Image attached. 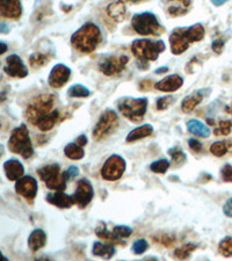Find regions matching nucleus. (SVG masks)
Masks as SVG:
<instances>
[{
    "mask_svg": "<svg viewBox=\"0 0 232 261\" xmlns=\"http://www.w3.org/2000/svg\"><path fill=\"white\" fill-rule=\"evenodd\" d=\"M221 177L226 182H232V166L226 164L221 170Z\"/></svg>",
    "mask_w": 232,
    "mask_h": 261,
    "instance_id": "obj_40",
    "label": "nucleus"
},
{
    "mask_svg": "<svg viewBox=\"0 0 232 261\" xmlns=\"http://www.w3.org/2000/svg\"><path fill=\"white\" fill-rule=\"evenodd\" d=\"M227 0H211V3L214 4L215 6H221L223 4H225Z\"/></svg>",
    "mask_w": 232,
    "mask_h": 261,
    "instance_id": "obj_49",
    "label": "nucleus"
},
{
    "mask_svg": "<svg viewBox=\"0 0 232 261\" xmlns=\"http://www.w3.org/2000/svg\"><path fill=\"white\" fill-rule=\"evenodd\" d=\"M4 71L13 78H24L28 76V69L24 65L23 60L14 54L10 55L6 58V65L4 67Z\"/></svg>",
    "mask_w": 232,
    "mask_h": 261,
    "instance_id": "obj_15",
    "label": "nucleus"
},
{
    "mask_svg": "<svg viewBox=\"0 0 232 261\" xmlns=\"http://www.w3.org/2000/svg\"><path fill=\"white\" fill-rule=\"evenodd\" d=\"M113 232L117 236V237L123 239V238H128L132 235V229L128 225H116L114 226Z\"/></svg>",
    "mask_w": 232,
    "mask_h": 261,
    "instance_id": "obj_38",
    "label": "nucleus"
},
{
    "mask_svg": "<svg viewBox=\"0 0 232 261\" xmlns=\"http://www.w3.org/2000/svg\"><path fill=\"white\" fill-rule=\"evenodd\" d=\"M71 77V69L65 64H57L51 69L48 78L49 86L52 88H60L68 83Z\"/></svg>",
    "mask_w": 232,
    "mask_h": 261,
    "instance_id": "obj_14",
    "label": "nucleus"
},
{
    "mask_svg": "<svg viewBox=\"0 0 232 261\" xmlns=\"http://www.w3.org/2000/svg\"><path fill=\"white\" fill-rule=\"evenodd\" d=\"M211 48H213V50L216 52V54H221L223 51V48H224V41L223 40H215L213 44H211Z\"/></svg>",
    "mask_w": 232,
    "mask_h": 261,
    "instance_id": "obj_43",
    "label": "nucleus"
},
{
    "mask_svg": "<svg viewBox=\"0 0 232 261\" xmlns=\"http://www.w3.org/2000/svg\"><path fill=\"white\" fill-rule=\"evenodd\" d=\"M205 27L201 23L190 27H178L170 35V46L173 55H181L189 48L190 43L198 42L205 38Z\"/></svg>",
    "mask_w": 232,
    "mask_h": 261,
    "instance_id": "obj_2",
    "label": "nucleus"
},
{
    "mask_svg": "<svg viewBox=\"0 0 232 261\" xmlns=\"http://www.w3.org/2000/svg\"><path fill=\"white\" fill-rule=\"evenodd\" d=\"M158 240H159V243H161L162 245L165 246H171L174 243V239L169 237V236H162V237L158 238Z\"/></svg>",
    "mask_w": 232,
    "mask_h": 261,
    "instance_id": "obj_46",
    "label": "nucleus"
},
{
    "mask_svg": "<svg viewBox=\"0 0 232 261\" xmlns=\"http://www.w3.org/2000/svg\"><path fill=\"white\" fill-rule=\"evenodd\" d=\"M127 162L119 154H112L107 158L101 169V177L107 181H116L123 175Z\"/></svg>",
    "mask_w": 232,
    "mask_h": 261,
    "instance_id": "obj_10",
    "label": "nucleus"
},
{
    "mask_svg": "<svg viewBox=\"0 0 232 261\" xmlns=\"http://www.w3.org/2000/svg\"><path fill=\"white\" fill-rule=\"evenodd\" d=\"M76 142L78 143L79 145H81V146H85V145L87 144V137L85 136V135H80V136H79V137L77 138V140H76Z\"/></svg>",
    "mask_w": 232,
    "mask_h": 261,
    "instance_id": "obj_47",
    "label": "nucleus"
},
{
    "mask_svg": "<svg viewBox=\"0 0 232 261\" xmlns=\"http://www.w3.org/2000/svg\"><path fill=\"white\" fill-rule=\"evenodd\" d=\"M202 100H203V95L201 94V93L194 92L193 94L186 96L185 99L182 100L181 109H182V111H184L185 113L193 112L194 109L196 108L197 106L202 103Z\"/></svg>",
    "mask_w": 232,
    "mask_h": 261,
    "instance_id": "obj_27",
    "label": "nucleus"
},
{
    "mask_svg": "<svg viewBox=\"0 0 232 261\" xmlns=\"http://www.w3.org/2000/svg\"><path fill=\"white\" fill-rule=\"evenodd\" d=\"M7 145L11 152L20 154L24 159H29L34 154L32 143L30 141L29 132H28L26 124H21L20 127H16L12 130Z\"/></svg>",
    "mask_w": 232,
    "mask_h": 261,
    "instance_id": "obj_5",
    "label": "nucleus"
},
{
    "mask_svg": "<svg viewBox=\"0 0 232 261\" xmlns=\"http://www.w3.org/2000/svg\"><path fill=\"white\" fill-rule=\"evenodd\" d=\"M232 121H221L218 127L214 130V134L216 136H227L231 133Z\"/></svg>",
    "mask_w": 232,
    "mask_h": 261,
    "instance_id": "obj_36",
    "label": "nucleus"
},
{
    "mask_svg": "<svg viewBox=\"0 0 232 261\" xmlns=\"http://www.w3.org/2000/svg\"><path fill=\"white\" fill-rule=\"evenodd\" d=\"M182 85H184V78L180 77L179 75H171L165 77L164 79H161L160 81H158L154 85L158 91L161 92H176L180 88Z\"/></svg>",
    "mask_w": 232,
    "mask_h": 261,
    "instance_id": "obj_18",
    "label": "nucleus"
},
{
    "mask_svg": "<svg viewBox=\"0 0 232 261\" xmlns=\"http://www.w3.org/2000/svg\"><path fill=\"white\" fill-rule=\"evenodd\" d=\"M72 197L75 199L76 205H78L80 208H86L94 197L92 183L87 179H81L77 183V189Z\"/></svg>",
    "mask_w": 232,
    "mask_h": 261,
    "instance_id": "obj_13",
    "label": "nucleus"
},
{
    "mask_svg": "<svg viewBox=\"0 0 232 261\" xmlns=\"http://www.w3.org/2000/svg\"><path fill=\"white\" fill-rule=\"evenodd\" d=\"M117 125H119L117 114L112 109H106L101 114L99 121H97L94 129H93V137L96 141H103L117 128Z\"/></svg>",
    "mask_w": 232,
    "mask_h": 261,
    "instance_id": "obj_9",
    "label": "nucleus"
},
{
    "mask_svg": "<svg viewBox=\"0 0 232 261\" xmlns=\"http://www.w3.org/2000/svg\"><path fill=\"white\" fill-rule=\"evenodd\" d=\"M154 85L156 84H154L152 80L146 79V80H143L140 83V89H142V91H149V89H151Z\"/></svg>",
    "mask_w": 232,
    "mask_h": 261,
    "instance_id": "obj_45",
    "label": "nucleus"
},
{
    "mask_svg": "<svg viewBox=\"0 0 232 261\" xmlns=\"http://www.w3.org/2000/svg\"><path fill=\"white\" fill-rule=\"evenodd\" d=\"M83 148L84 146L79 145L77 142L69 143L64 149V154L69 159H72V160H80L85 156V151Z\"/></svg>",
    "mask_w": 232,
    "mask_h": 261,
    "instance_id": "obj_28",
    "label": "nucleus"
},
{
    "mask_svg": "<svg viewBox=\"0 0 232 261\" xmlns=\"http://www.w3.org/2000/svg\"><path fill=\"white\" fill-rule=\"evenodd\" d=\"M68 95L70 97H87L91 95V91L80 84H76L68 89Z\"/></svg>",
    "mask_w": 232,
    "mask_h": 261,
    "instance_id": "obj_32",
    "label": "nucleus"
},
{
    "mask_svg": "<svg viewBox=\"0 0 232 261\" xmlns=\"http://www.w3.org/2000/svg\"><path fill=\"white\" fill-rule=\"evenodd\" d=\"M225 112L227 114H230V115H232V105L231 106H227V107H225Z\"/></svg>",
    "mask_w": 232,
    "mask_h": 261,
    "instance_id": "obj_51",
    "label": "nucleus"
},
{
    "mask_svg": "<svg viewBox=\"0 0 232 261\" xmlns=\"http://www.w3.org/2000/svg\"><path fill=\"white\" fill-rule=\"evenodd\" d=\"M187 129L190 134L201 138H208L211 134V130L208 125L198 120H189L187 122Z\"/></svg>",
    "mask_w": 232,
    "mask_h": 261,
    "instance_id": "obj_22",
    "label": "nucleus"
},
{
    "mask_svg": "<svg viewBox=\"0 0 232 261\" xmlns=\"http://www.w3.org/2000/svg\"><path fill=\"white\" fill-rule=\"evenodd\" d=\"M165 42L162 40H135L131 44V52L142 65L156 60L162 51L165 50Z\"/></svg>",
    "mask_w": 232,
    "mask_h": 261,
    "instance_id": "obj_4",
    "label": "nucleus"
},
{
    "mask_svg": "<svg viewBox=\"0 0 232 261\" xmlns=\"http://www.w3.org/2000/svg\"><path fill=\"white\" fill-rule=\"evenodd\" d=\"M196 245L192 243H188V244H185V245H182L181 247L177 248L176 251H174V254L173 256L174 258H177L179 260H185V259H188L190 254L193 253V252L196 250Z\"/></svg>",
    "mask_w": 232,
    "mask_h": 261,
    "instance_id": "obj_30",
    "label": "nucleus"
},
{
    "mask_svg": "<svg viewBox=\"0 0 232 261\" xmlns=\"http://www.w3.org/2000/svg\"><path fill=\"white\" fill-rule=\"evenodd\" d=\"M55 95L43 94L31 100L26 109V117L32 125L42 132H50L60 120V112L52 109Z\"/></svg>",
    "mask_w": 232,
    "mask_h": 261,
    "instance_id": "obj_1",
    "label": "nucleus"
},
{
    "mask_svg": "<svg viewBox=\"0 0 232 261\" xmlns=\"http://www.w3.org/2000/svg\"><path fill=\"white\" fill-rule=\"evenodd\" d=\"M169 154L172 157V160L176 165H182L186 161V153L180 148H172L169 150Z\"/></svg>",
    "mask_w": 232,
    "mask_h": 261,
    "instance_id": "obj_35",
    "label": "nucleus"
},
{
    "mask_svg": "<svg viewBox=\"0 0 232 261\" xmlns=\"http://www.w3.org/2000/svg\"><path fill=\"white\" fill-rule=\"evenodd\" d=\"M0 46H2V51H0V54H2V55L5 54V51L7 50V46L4 42L0 43Z\"/></svg>",
    "mask_w": 232,
    "mask_h": 261,
    "instance_id": "obj_50",
    "label": "nucleus"
},
{
    "mask_svg": "<svg viewBox=\"0 0 232 261\" xmlns=\"http://www.w3.org/2000/svg\"><path fill=\"white\" fill-rule=\"evenodd\" d=\"M4 171L7 179L10 181H18L20 178L23 177L24 167L21 161L18 159H8L4 162Z\"/></svg>",
    "mask_w": 232,
    "mask_h": 261,
    "instance_id": "obj_19",
    "label": "nucleus"
},
{
    "mask_svg": "<svg viewBox=\"0 0 232 261\" xmlns=\"http://www.w3.org/2000/svg\"><path fill=\"white\" fill-rule=\"evenodd\" d=\"M51 59V56L49 54H43V52H35L32 54L29 58V63L32 68H41L44 67L49 60Z\"/></svg>",
    "mask_w": 232,
    "mask_h": 261,
    "instance_id": "obj_31",
    "label": "nucleus"
},
{
    "mask_svg": "<svg viewBox=\"0 0 232 261\" xmlns=\"http://www.w3.org/2000/svg\"><path fill=\"white\" fill-rule=\"evenodd\" d=\"M146 97H129L124 96L117 101V108L122 115L131 122H140L143 120L148 109Z\"/></svg>",
    "mask_w": 232,
    "mask_h": 261,
    "instance_id": "obj_7",
    "label": "nucleus"
},
{
    "mask_svg": "<svg viewBox=\"0 0 232 261\" xmlns=\"http://www.w3.org/2000/svg\"><path fill=\"white\" fill-rule=\"evenodd\" d=\"M170 165L171 164L168 159H159V160L151 162V165H150V170L154 173L164 174L168 172V170L170 169Z\"/></svg>",
    "mask_w": 232,
    "mask_h": 261,
    "instance_id": "obj_34",
    "label": "nucleus"
},
{
    "mask_svg": "<svg viewBox=\"0 0 232 261\" xmlns=\"http://www.w3.org/2000/svg\"><path fill=\"white\" fill-rule=\"evenodd\" d=\"M103 41L100 28L94 23H85L71 38V44L83 54H91Z\"/></svg>",
    "mask_w": 232,
    "mask_h": 261,
    "instance_id": "obj_3",
    "label": "nucleus"
},
{
    "mask_svg": "<svg viewBox=\"0 0 232 261\" xmlns=\"http://www.w3.org/2000/svg\"><path fill=\"white\" fill-rule=\"evenodd\" d=\"M166 72H169L168 67H161V68H158L154 70V73H157V75H161V73H166Z\"/></svg>",
    "mask_w": 232,
    "mask_h": 261,
    "instance_id": "obj_48",
    "label": "nucleus"
},
{
    "mask_svg": "<svg viewBox=\"0 0 232 261\" xmlns=\"http://www.w3.org/2000/svg\"><path fill=\"white\" fill-rule=\"evenodd\" d=\"M95 234L100 239L105 240V242L111 243V244H117V245H125V243L121 238L114 234L113 231H108L107 226L105 223H101L99 226L95 229Z\"/></svg>",
    "mask_w": 232,
    "mask_h": 261,
    "instance_id": "obj_24",
    "label": "nucleus"
},
{
    "mask_svg": "<svg viewBox=\"0 0 232 261\" xmlns=\"http://www.w3.org/2000/svg\"><path fill=\"white\" fill-rule=\"evenodd\" d=\"M116 251L113 244L107 242H95L92 246V254L103 259H112Z\"/></svg>",
    "mask_w": 232,
    "mask_h": 261,
    "instance_id": "obj_20",
    "label": "nucleus"
},
{
    "mask_svg": "<svg viewBox=\"0 0 232 261\" xmlns=\"http://www.w3.org/2000/svg\"><path fill=\"white\" fill-rule=\"evenodd\" d=\"M38 174L48 188L52 190H64L67 188L68 179L64 173H60V167L58 164H51L42 166L38 170Z\"/></svg>",
    "mask_w": 232,
    "mask_h": 261,
    "instance_id": "obj_8",
    "label": "nucleus"
},
{
    "mask_svg": "<svg viewBox=\"0 0 232 261\" xmlns=\"http://www.w3.org/2000/svg\"><path fill=\"white\" fill-rule=\"evenodd\" d=\"M46 200L50 205L58 207L60 209H68V208L76 205L73 197L65 194L63 190H55V193H49Z\"/></svg>",
    "mask_w": 232,
    "mask_h": 261,
    "instance_id": "obj_17",
    "label": "nucleus"
},
{
    "mask_svg": "<svg viewBox=\"0 0 232 261\" xmlns=\"http://www.w3.org/2000/svg\"><path fill=\"white\" fill-rule=\"evenodd\" d=\"M47 244V234L42 229L32 230L28 237V246L32 252H38Z\"/></svg>",
    "mask_w": 232,
    "mask_h": 261,
    "instance_id": "obj_21",
    "label": "nucleus"
},
{
    "mask_svg": "<svg viewBox=\"0 0 232 261\" xmlns=\"http://www.w3.org/2000/svg\"><path fill=\"white\" fill-rule=\"evenodd\" d=\"M174 101H176V97L172 95L161 96L157 100V109L158 111H165V109H168Z\"/></svg>",
    "mask_w": 232,
    "mask_h": 261,
    "instance_id": "obj_39",
    "label": "nucleus"
},
{
    "mask_svg": "<svg viewBox=\"0 0 232 261\" xmlns=\"http://www.w3.org/2000/svg\"><path fill=\"white\" fill-rule=\"evenodd\" d=\"M218 251L225 258H232V237H225L218 244Z\"/></svg>",
    "mask_w": 232,
    "mask_h": 261,
    "instance_id": "obj_33",
    "label": "nucleus"
},
{
    "mask_svg": "<svg viewBox=\"0 0 232 261\" xmlns=\"http://www.w3.org/2000/svg\"><path fill=\"white\" fill-rule=\"evenodd\" d=\"M131 27L142 36H160L165 28L158 21L157 16L151 12H143L132 16Z\"/></svg>",
    "mask_w": 232,
    "mask_h": 261,
    "instance_id": "obj_6",
    "label": "nucleus"
},
{
    "mask_svg": "<svg viewBox=\"0 0 232 261\" xmlns=\"http://www.w3.org/2000/svg\"><path fill=\"white\" fill-rule=\"evenodd\" d=\"M207 121H208V123H209V124H211V125H213V124H214V125H215V121H214V120H211V119H208V120H207Z\"/></svg>",
    "mask_w": 232,
    "mask_h": 261,
    "instance_id": "obj_52",
    "label": "nucleus"
},
{
    "mask_svg": "<svg viewBox=\"0 0 232 261\" xmlns=\"http://www.w3.org/2000/svg\"><path fill=\"white\" fill-rule=\"evenodd\" d=\"M153 133V127L151 124H143L141 127H137L134 130H131L128 134L127 138H125V142L127 143H132L140 140H143L145 137L151 136Z\"/></svg>",
    "mask_w": 232,
    "mask_h": 261,
    "instance_id": "obj_23",
    "label": "nucleus"
},
{
    "mask_svg": "<svg viewBox=\"0 0 232 261\" xmlns=\"http://www.w3.org/2000/svg\"><path fill=\"white\" fill-rule=\"evenodd\" d=\"M168 12L172 16H180L188 12L190 0H169Z\"/></svg>",
    "mask_w": 232,
    "mask_h": 261,
    "instance_id": "obj_26",
    "label": "nucleus"
},
{
    "mask_svg": "<svg viewBox=\"0 0 232 261\" xmlns=\"http://www.w3.org/2000/svg\"><path fill=\"white\" fill-rule=\"evenodd\" d=\"M39 185L38 180L31 175H26V177L20 178L15 183V191L20 197L24 198L28 201H32L38 195Z\"/></svg>",
    "mask_w": 232,
    "mask_h": 261,
    "instance_id": "obj_12",
    "label": "nucleus"
},
{
    "mask_svg": "<svg viewBox=\"0 0 232 261\" xmlns=\"http://www.w3.org/2000/svg\"><path fill=\"white\" fill-rule=\"evenodd\" d=\"M232 142H226V141H219L215 142L214 144L210 146V152L216 157H223L227 153L229 149H231Z\"/></svg>",
    "mask_w": 232,
    "mask_h": 261,
    "instance_id": "obj_29",
    "label": "nucleus"
},
{
    "mask_svg": "<svg viewBox=\"0 0 232 261\" xmlns=\"http://www.w3.org/2000/svg\"><path fill=\"white\" fill-rule=\"evenodd\" d=\"M0 13L3 18L18 20L22 14L20 0H0Z\"/></svg>",
    "mask_w": 232,
    "mask_h": 261,
    "instance_id": "obj_16",
    "label": "nucleus"
},
{
    "mask_svg": "<svg viewBox=\"0 0 232 261\" xmlns=\"http://www.w3.org/2000/svg\"><path fill=\"white\" fill-rule=\"evenodd\" d=\"M129 62L127 56H107L100 60L99 70L107 77L119 76L125 69V65Z\"/></svg>",
    "mask_w": 232,
    "mask_h": 261,
    "instance_id": "obj_11",
    "label": "nucleus"
},
{
    "mask_svg": "<svg viewBox=\"0 0 232 261\" xmlns=\"http://www.w3.org/2000/svg\"><path fill=\"white\" fill-rule=\"evenodd\" d=\"M127 2L128 0H117L111 4L107 8L108 15L116 21H122L125 16V3Z\"/></svg>",
    "mask_w": 232,
    "mask_h": 261,
    "instance_id": "obj_25",
    "label": "nucleus"
},
{
    "mask_svg": "<svg viewBox=\"0 0 232 261\" xmlns=\"http://www.w3.org/2000/svg\"><path fill=\"white\" fill-rule=\"evenodd\" d=\"M188 144H189V148L192 149L195 152H201L203 146H202V143L200 141L195 140V138H189L188 141Z\"/></svg>",
    "mask_w": 232,
    "mask_h": 261,
    "instance_id": "obj_42",
    "label": "nucleus"
},
{
    "mask_svg": "<svg viewBox=\"0 0 232 261\" xmlns=\"http://www.w3.org/2000/svg\"><path fill=\"white\" fill-rule=\"evenodd\" d=\"M148 248H149V243L146 242L145 239H138L132 244L131 250L134 252V254L141 255V254L145 253V251L148 250Z\"/></svg>",
    "mask_w": 232,
    "mask_h": 261,
    "instance_id": "obj_37",
    "label": "nucleus"
},
{
    "mask_svg": "<svg viewBox=\"0 0 232 261\" xmlns=\"http://www.w3.org/2000/svg\"><path fill=\"white\" fill-rule=\"evenodd\" d=\"M223 213L225 214L227 217H232V198H230L223 206Z\"/></svg>",
    "mask_w": 232,
    "mask_h": 261,
    "instance_id": "obj_44",
    "label": "nucleus"
},
{
    "mask_svg": "<svg viewBox=\"0 0 232 261\" xmlns=\"http://www.w3.org/2000/svg\"><path fill=\"white\" fill-rule=\"evenodd\" d=\"M63 173L65 175V178H67L68 181H69V180H72L73 178L78 177V175H79V169H78V166H70L67 171H64Z\"/></svg>",
    "mask_w": 232,
    "mask_h": 261,
    "instance_id": "obj_41",
    "label": "nucleus"
}]
</instances>
